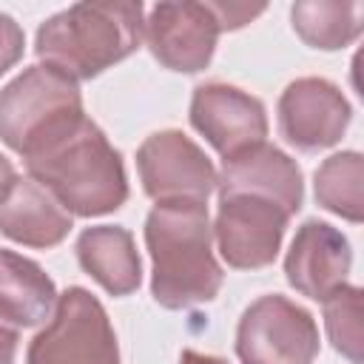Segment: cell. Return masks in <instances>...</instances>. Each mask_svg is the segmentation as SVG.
I'll list each match as a JSON object with an SVG mask.
<instances>
[{
  "label": "cell",
  "instance_id": "4fadbf2b",
  "mask_svg": "<svg viewBox=\"0 0 364 364\" xmlns=\"http://www.w3.org/2000/svg\"><path fill=\"white\" fill-rule=\"evenodd\" d=\"M219 196L230 193H250L276 202L290 216L301 208L304 185L299 165L279 148L262 142L253 145L230 159H225L222 173H216Z\"/></svg>",
  "mask_w": 364,
  "mask_h": 364
},
{
  "label": "cell",
  "instance_id": "7a4b0ae2",
  "mask_svg": "<svg viewBox=\"0 0 364 364\" xmlns=\"http://www.w3.org/2000/svg\"><path fill=\"white\" fill-rule=\"evenodd\" d=\"M26 165L28 176L48 188L68 213L102 216L128 199L122 156L88 117L31 154Z\"/></svg>",
  "mask_w": 364,
  "mask_h": 364
},
{
  "label": "cell",
  "instance_id": "ba28073f",
  "mask_svg": "<svg viewBox=\"0 0 364 364\" xmlns=\"http://www.w3.org/2000/svg\"><path fill=\"white\" fill-rule=\"evenodd\" d=\"M290 213L270 199L250 193L219 196L216 245L222 259L236 270H256L276 259Z\"/></svg>",
  "mask_w": 364,
  "mask_h": 364
},
{
  "label": "cell",
  "instance_id": "44dd1931",
  "mask_svg": "<svg viewBox=\"0 0 364 364\" xmlns=\"http://www.w3.org/2000/svg\"><path fill=\"white\" fill-rule=\"evenodd\" d=\"M216 23H219V31H228V28H239L245 23H250L256 14L264 11V6H245V3H208Z\"/></svg>",
  "mask_w": 364,
  "mask_h": 364
},
{
  "label": "cell",
  "instance_id": "5bb4252c",
  "mask_svg": "<svg viewBox=\"0 0 364 364\" xmlns=\"http://www.w3.org/2000/svg\"><path fill=\"white\" fill-rule=\"evenodd\" d=\"M71 230V213L31 176H9L0 185V233L17 245L54 247Z\"/></svg>",
  "mask_w": 364,
  "mask_h": 364
},
{
  "label": "cell",
  "instance_id": "9a60e30c",
  "mask_svg": "<svg viewBox=\"0 0 364 364\" xmlns=\"http://www.w3.org/2000/svg\"><path fill=\"white\" fill-rule=\"evenodd\" d=\"M80 267L111 296H128L139 287L142 262L134 236L119 225H97L77 239Z\"/></svg>",
  "mask_w": 364,
  "mask_h": 364
},
{
  "label": "cell",
  "instance_id": "2e32d148",
  "mask_svg": "<svg viewBox=\"0 0 364 364\" xmlns=\"http://www.w3.org/2000/svg\"><path fill=\"white\" fill-rule=\"evenodd\" d=\"M57 304V287L43 267L14 250L0 247V324L34 327Z\"/></svg>",
  "mask_w": 364,
  "mask_h": 364
},
{
  "label": "cell",
  "instance_id": "277c9868",
  "mask_svg": "<svg viewBox=\"0 0 364 364\" xmlns=\"http://www.w3.org/2000/svg\"><path fill=\"white\" fill-rule=\"evenodd\" d=\"M82 117L77 82L43 63L26 68L0 91V139L23 159L43 151Z\"/></svg>",
  "mask_w": 364,
  "mask_h": 364
},
{
  "label": "cell",
  "instance_id": "603a6c76",
  "mask_svg": "<svg viewBox=\"0 0 364 364\" xmlns=\"http://www.w3.org/2000/svg\"><path fill=\"white\" fill-rule=\"evenodd\" d=\"M179 364H228V361L219 358V355H205V353H196V350H185L179 355Z\"/></svg>",
  "mask_w": 364,
  "mask_h": 364
},
{
  "label": "cell",
  "instance_id": "5b68a950",
  "mask_svg": "<svg viewBox=\"0 0 364 364\" xmlns=\"http://www.w3.org/2000/svg\"><path fill=\"white\" fill-rule=\"evenodd\" d=\"M28 364H119L117 336L102 304L82 287L57 296L54 316L28 347Z\"/></svg>",
  "mask_w": 364,
  "mask_h": 364
},
{
  "label": "cell",
  "instance_id": "ffe728a7",
  "mask_svg": "<svg viewBox=\"0 0 364 364\" xmlns=\"http://www.w3.org/2000/svg\"><path fill=\"white\" fill-rule=\"evenodd\" d=\"M23 46H26L23 28L9 14L0 11V74H6L23 57Z\"/></svg>",
  "mask_w": 364,
  "mask_h": 364
},
{
  "label": "cell",
  "instance_id": "9c48e42d",
  "mask_svg": "<svg viewBox=\"0 0 364 364\" xmlns=\"http://www.w3.org/2000/svg\"><path fill=\"white\" fill-rule=\"evenodd\" d=\"M151 54L171 71H202L216 48L219 23L208 3H159L142 23Z\"/></svg>",
  "mask_w": 364,
  "mask_h": 364
},
{
  "label": "cell",
  "instance_id": "3957f363",
  "mask_svg": "<svg viewBox=\"0 0 364 364\" xmlns=\"http://www.w3.org/2000/svg\"><path fill=\"white\" fill-rule=\"evenodd\" d=\"M142 40V6L125 0L77 3L48 17L34 51L43 65L63 71L65 77L91 80L136 51Z\"/></svg>",
  "mask_w": 364,
  "mask_h": 364
},
{
  "label": "cell",
  "instance_id": "52a82bcc",
  "mask_svg": "<svg viewBox=\"0 0 364 364\" xmlns=\"http://www.w3.org/2000/svg\"><path fill=\"white\" fill-rule=\"evenodd\" d=\"M136 168L145 193L159 202L205 205L216 191V168L205 151L182 131L151 134L136 151Z\"/></svg>",
  "mask_w": 364,
  "mask_h": 364
},
{
  "label": "cell",
  "instance_id": "e0dca14e",
  "mask_svg": "<svg viewBox=\"0 0 364 364\" xmlns=\"http://www.w3.org/2000/svg\"><path fill=\"white\" fill-rule=\"evenodd\" d=\"M296 34L313 48H344L361 34L364 6L338 0H301L290 9Z\"/></svg>",
  "mask_w": 364,
  "mask_h": 364
},
{
  "label": "cell",
  "instance_id": "d6986e66",
  "mask_svg": "<svg viewBox=\"0 0 364 364\" xmlns=\"http://www.w3.org/2000/svg\"><path fill=\"white\" fill-rule=\"evenodd\" d=\"M324 324L333 347L353 364H361V290L358 287L341 284L336 293L324 299Z\"/></svg>",
  "mask_w": 364,
  "mask_h": 364
},
{
  "label": "cell",
  "instance_id": "6da1fadb",
  "mask_svg": "<svg viewBox=\"0 0 364 364\" xmlns=\"http://www.w3.org/2000/svg\"><path fill=\"white\" fill-rule=\"evenodd\" d=\"M208 208L159 202L145 219V245L154 259L151 293L168 310L210 301L222 287V267L210 247Z\"/></svg>",
  "mask_w": 364,
  "mask_h": 364
},
{
  "label": "cell",
  "instance_id": "ac0fdd59",
  "mask_svg": "<svg viewBox=\"0 0 364 364\" xmlns=\"http://www.w3.org/2000/svg\"><path fill=\"white\" fill-rule=\"evenodd\" d=\"M361 179H364L361 154L355 151L333 154L316 171V202L347 222H361L364 216Z\"/></svg>",
  "mask_w": 364,
  "mask_h": 364
},
{
  "label": "cell",
  "instance_id": "8992f818",
  "mask_svg": "<svg viewBox=\"0 0 364 364\" xmlns=\"http://www.w3.org/2000/svg\"><path fill=\"white\" fill-rule=\"evenodd\" d=\"M236 355L242 364H313L318 355L316 321L287 296H262L239 318Z\"/></svg>",
  "mask_w": 364,
  "mask_h": 364
},
{
  "label": "cell",
  "instance_id": "7c38bea8",
  "mask_svg": "<svg viewBox=\"0 0 364 364\" xmlns=\"http://www.w3.org/2000/svg\"><path fill=\"white\" fill-rule=\"evenodd\" d=\"M353 264L350 242L327 222L310 219L299 228L287 259L284 273L287 282L307 299L324 301L330 293H336Z\"/></svg>",
  "mask_w": 364,
  "mask_h": 364
},
{
  "label": "cell",
  "instance_id": "7402d4cb",
  "mask_svg": "<svg viewBox=\"0 0 364 364\" xmlns=\"http://www.w3.org/2000/svg\"><path fill=\"white\" fill-rule=\"evenodd\" d=\"M17 353V330L0 324V364H11Z\"/></svg>",
  "mask_w": 364,
  "mask_h": 364
},
{
  "label": "cell",
  "instance_id": "cb8c5ba5",
  "mask_svg": "<svg viewBox=\"0 0 364 364\" xmlns=\"http://www.w3.org/2000/svg\"><path fill=\"white\" fill-rule=\"evenodd\" d=\"M9 176H14V171H11V162H9V159L0 154V185H3Z\"/></svg>",
  "mask_w": 364,
  "mask_h": 364
},
{
  "label": "cell",
  "instance_id": "30bf717a",
  "mask_svg": "<svg viewBox=\"0 0 364 364\" xmlns=\"http://www.w3.org/2000/svg\"><path fill=\"white\" fill-rule=\"evenodd\" d=\"M191 125L222 154V159L262 145L267 136L264 105L228 82H205L193 91Z\"/></svg>",
  "mask_w": 364,
  "mask_h": 364
},
{
  "label": "cell",
  "instance_id": "8fae6325",
  "mask_svg": "<svg viewBox=\"0 0 364 364\" xmlns=\"http://www.w3.org/2000/svg\"><path fill=\"white\" fill-rule=\"evenodd\" d=\"M350 125V102L321 80L301 77L290 82L279 100V131L299 151H321L341 139Z\"/></svg>",
  "mask_w": 364,
  "mask_h": 364
}]
</instances>
